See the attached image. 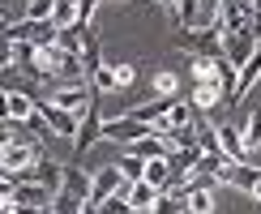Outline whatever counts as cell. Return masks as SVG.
I'll use <instances>...</instances> for the list:
<instances>
[{
    "label": "cell",
    "instance_id": "1",
    "mask_svg": "<svg viewBox=\"0 0 261 214\" xmlns=\"http://www.w3.org/2000/svg\"><path fill=\"white\" fill-rule=\"evenodd\" d=\"M124 189H128V180L120 176V167H116V163L99 167V171L90 176V193H86V201H82V214H94L107 197H112V193H124Z\"/></svg>",
    "mask_w": 261,
    "mask_h": 214
},
{
    "label": "cell",
    "instance_id": "2",
    "mask_svg": "<svg viewBox=\"0 0 261 214\" xmlns=\"http://www.w3.org/2000/svg\"><path fill=\"white\" fill-rule=\"evenodd\" d=\"M99 99H103V94L90 86V103H86V112H82V120H77V133H73V154H86L90 146H99V142H103V116H99Z\"/></svg>",
    "mask_w": 261,
    "mask_h": 214
},
{
    "label": "cell",
    "instance_id": "3",
    "mask_svg": "<svg viewBox=\"0 0 261 214\" xmlns=\"http://www.w3.org/2000/svg\"><path fill=\"white\" fill-rule=\"evenodd\" d=\"M39 154H43L39 142H30V137H13V142L0 146V171H9V176H26V167H35Z\"/></svg>",
    "mask_w": 261,
    "mask_h": 214
},
{
    "label": "cell",
    "instance_id": "4",
    "mask_svg": "<svg viewBox=\"0 0 261 214\" xmlns=\"http://www.w3.org/2000/svg\"><path fill=\"white\" fill-rule=\"evenodd\" d=\"M51 193L30 176H13V193H9V206L13 210H47Z\"/></svg>",
    "mask_w": 261,
    "mask_h": 214
},
{
    "label": "cell",
    "instance_id": "5",
    "mask_svg": "<svg viewBox=\"0 0 261 214\" xmlns=\"http://www.w3.org/2000/svg\"><path fill=\"white\" fill-rule=\"evenodd\" d=\"M261 47V39L253 35V30H223V56L240 69V64L253 56V51Z\"/></svg>",
    "mask_w": 261,
    "mask_h": 214
},
{
    "label": "cell",
    "instance_id": "6",
    "mask_svg": "<svg viewBox=\"0 0 261 214\" xmlns=\"http://www.w3.org/2000/svg\"><path fill=\"white\" fill-rule=\"evenodd\" d=\"M150 133V124L146 120H137V116H120V120H103V142H137V137H146Z\"/></svg>",
    "mask_w": 261,
    "mask_h": 214
},
{
    "label": "cell",
    "instance_id": "7",
    "mask_svg": "<svg viewBox=\"0 0 261 214\" xmlns=\"http://www.w3.org/2000/svg\"><path fill=\"white\" fill-rule=\"evenodd\" d=\"M51 103L64 107V112L82 116L86 103H90V82H69V86H56V94H51Z\"/></svg>",
    "mask_w": 261,
    "mask_h": 214
},
{
    "label": "cell",
    "instance_id": "8",
    "mask_svg": "<svg viewBox=\"0 0 261 214\" xmlns=\"http://www.w3.org/2000/svg\"><path fill=\"white\" fill-rule=\"evenodd\" d=\"M219 128V146H223V154L231 158V163H244V154H248V146H244V128L240 124H214Z\"/></svg>",
    "mask_w": 261,
    "mask_h": 214
},
{
    "label": "cell",
    "instance_id": "9",
    "mask_svg": "<svg viewBox=\"0 0 261 214\" xmlns=\"http://www.w3.org/2000/svg\"><path fill=\"white\" fill-rule=\"evenodd\" d=\"M30 180H39V184L47 189V193H56V189L64 184V167L56 163V158L39 154V158H35V176H30Z\"/></svg>",
    "mask_w": 261,
    "mask_h": 214
},
{
    "label": "cell",
    "instance_id": "10",
    "mask_svg": "<svg viewBox=\"0 0 261 214\" xmlns=\"http://www.w3.org/2000/svg\"><path fill=\"white\" fill-rule=\"evenodd\" d=\"M257 82H261V47H257L253 56H248V60L240 64V73H236V99H244V94L253 90Z\"/></svg>",
    "mask_w": 261,
    "mask_h": 214
},
{
    "label": "cell",
    "instance_id": "11",
    "mask_svg": "<svg viewBox=\"0 0 261 214\" xmlns=\"http://www.w3.org/2000/svg\"><path fill=\"white\" fill-rule=\"evenodd\" d=\"M5 99H9V120L13 124H26L35 116V94L30 90H5Z\"/></svg>",
    "mask_w": 261,
    "mask_h": 214
},
{
    "label": "cell",
    "instance_id": "12",
    "mask_svg": "<svg viewBox=\"0 0 261 214\" xmlns=\"http://www.w3.org/2000/svg\"><path fill=\"white\" fill-rule=\"evenodd\" d=\"M223 103V90H219V77H201L197 90H193V107L197 112H214Z\"/></svg>",
    "mask_w": 261,
    "mask_h": 214
},
{
    "label": "cell",
    "instance_id": "13",
    "mask_svg": "<svg viewBox=\"0 0 261 214\" xmlns=\"http://www.w3.org/2000/svg\"><path fill=\"white\" fill-rule=\"evenodd\" d=\"M124 193H128V210H133V214H137V210H150V206H154V197H159V189L150 184L146 176L133 180V184H128Z\"/></svg>",
    "mask_w": 261,
    "mask_h": 214
},
{
    "label": "cell",
    "instance_id": "14",
    "mask_svg": "<svg viewBox=\"0 0 261 214\" xmlns=\"http://www.w3.org/2000/svg\"><path fill=\"white\" fill-rule=\"evenodd\" d=\"M171 103H176V94H159V99H150V103H141V107H133V112H128V116H137V120L154 124V120H163V116L171 112Z\"/></svg>",
    "mask_w": 261,
    "mask_h": 214
},
{
    "label": "cell",
    "instance_id": "15",
    "mask_svg": "<svg viewBox=\"0 0 261 214\" xmlns=\"http://www.w3.org/2000/svg\"><path fill=\"white\" fill-rule=\"evenodd\" d=\"M146 180H150L154 189H171V163H167V154L146 158Z\"/></svg>",
    "mask_w": 261,
    "mask_h": 214
},
{
    "label": "cell",
    "instance_id": "16",
    "mask_svg": "<svg viewBox=\"0 0 261 214\" xmlns=\"http://www.w3.org/2000/svg\"><path fill=\"white\" fill-rule=\"evenodd\" d=\"M128 150H133L137 158H159V154H167V142L154 133H146V137H137V142H128Z\"/></svg>",
    "mask_w": 261,
    "mask_h": 214
},
{
    "label": "cell",
    "instance_id": "17",
    "mask_svg": "<svg viewBox=\"0 0 261 214\" xmlns=\"http://www.w3.org/2000/svg\"><path fill=\"white\" fill-rule=\"evenodd\" d=\"M184 210L210 214V210H214V189H189V193H184Z\"/></svg>",
    "mask_w": 261,
    "mask_h": 214
},
{
    "label": "cell",
    "instance_id": "18",
    "mask_svg": "<svg viewBox=\"0 0 261 214\" xmlns=\"http://www.w3.org/2000/svg\"><path fill=\"white\" fill-rule=\"evenodd\" d=\"M86 82H90L99 94H112V90H120V86H116V64H99V69H94Z\"/></svg>",
    "mask_w": 261,
    "mask_h": 214
},
{
    "label": "cell",
    "instance_id": "19",
    "mask_svg": "<svg viewBox=\"0 0 261 214\" xmlns=\"http://www.w3.org/2000/svg\"><path fill=\"white\" fill-rule=\"evenodd\" d=\"M60 189L77 193V197L86 201V193H90V176H86V171H77V167H64V184H60Z\"/></svg>",
    "mask_w": 261,
    "mask_h": 214
},
{
    "label": "cell",
    "instance_id": "20",
    "mask_svg": "<svg viewBox=\"0 0 261 214\" xmlns=\"http://www.w3.org/2000/svg\"><path fill=\"white\" fill-rule=\"evenodd\" d=\"M116 167H120V176L128 180V184H133V180H141V176H146V158H137L133 150H128V154H124V158H120V163H116Z\"/></svg>",
    "mask_w": 261,
    "mask_h": 214
},
{
    "label": "cell",
    "instance_id": "21",
    "mask_svg": "<svg viewBox=\"0 0 261 214\" xmlns=\"http://www.w3.org/2000/svg\"><path fill=\"white\" fill-rule=\"evenodd\" d=\"M244 146L248 150H261V107L248 112V124H244Z\"/></svg>",
    "mask_w": 261,
    "mask_h": 214
},
{
    "label": "cell",
    "instance_id": "22",
    "mask_svg": "<svg viewBox=\"0 0 261 214\" xmlns=\"http://www.w3.org/2000/svg\"><path fill=\"white\" fill-rule=\"evenodd\" d=\"M51 21H56V26H69V21H77V0H56V9H51Z\"/></svg>",
    "mask_w": 261,
    "mask_h": 214
},
{
    "label": "cell",
    "instance_id": "23",
    "mask_svg": "<svg viewBox=\"0 0 261 214\" xmlns=\"http://www.w3.org/2000/svg\"><path fill=\"white\" fill-rule=\"evenodd\" d=\"M214 60H219V56H193L189 64H193V77H214Z\"/></svg>",
    "mask_w": 261,
    "mask_h": 214
},
{
    "label": "cell",
    "instance_id": "24",
    "mask_svg": "<svg viewBox=\"0 0 261 214\" xmlns=\"http://www.w3.org/2000/svg\"><path fill=\"white\" fill-rule=\"evenodd\" d=\"M51 9H56V0H30L26 17H51Z\"/></svg>",
    "mask_w": 261,
    "mask_h": 214
},
{
    "label": "cell",
    "instance_id": "25",
    "mask_svg": "<svg viewBox=\"0 0 261 214\" xmlns=\"http://www.w3.org/2000/svg\"><path fill=\"white\" fill-rule=\"evenodd\" d=\"M176 86H180V82H176V73H167V69L154 77V90H159V94H176Z\"/></svg>",
    "mask_w": 261,
    "mask_h": 214
},
{
    "label": "cell",
    "instance_id": "26",
    "mask_svg": "<svg viewBox=\"0 0 261 214\" xmlns=\"http://www.w3.org/2000/svg\"><path fill=\"white\" fill-rule=\"evenodd\" d=\"M133 82H137V69H133V64H116V86L124 90V86H133Z\"/></svg>",
    "mask_w": 261,
    "mask_h": 214
},
{
    "label": "cell",
    "instance_id": "27",
    "mask_svg": "<svg viewBox=\"0 0 261 214\" xmlns=\"http://www.w3.org/2000/svg\"><path fill=\"white\" fill-rule=\"evenodd\" d=\"M248 197H253V201H261V167L253 171V184H248Z\"/></svg>",
    "mask_w": 261,
    "mask_h": 214
},
{
    "label": "cell",
    "instance_id": "28",
    "mask_svg": "<svg viewBox=\"0 0 261 214\" xmlns=\"http://www.w3.org/2000/svg\"><path fill=\"white\" fill-rule=\"evenodd\" d=\"M248 30L261 39V0H253V26H248Z\"/></svg>",
    "mask_w": 261,
    "mask_h": 214
}]
</instances>
